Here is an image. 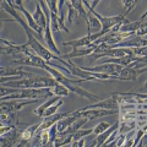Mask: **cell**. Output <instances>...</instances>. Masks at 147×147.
Returning <instances> with one entry per match:
<instances>
[{
  "label": "cell",
  "instance_id": "cell-1",
  "mask_svg": "<svg viewBox=\"0 0 147 147\" xmlns=\"http://www.w3.org/2000/svg\"><path fill=\"white\" fill-rule=\"evenodd\" d=\"M44 70L48 71L50 75H52L54 79L57 80V82L65 85L67 88H69V91L74 92V93H76V94H79L81 98L88 99V100H91L92 103H96V102H99V100H100V97H98V96H96L93 93H91V92H88V91H86L85 88H82V87H80V86H77L79 84H81V82L88 81L87 79L71 80V79H69V77H66L64 74H61L59 70H57V69H53V66H50L49 64H47V66L44 67Z\"/></svg>",
  "mask_w": 147,
  "mask_h": 147
},
{
  "label": "cell",
  "instance_id": "cell-2",
  "mask_svg": "<svg viewBox=\"0 0 147 147\" xmlns=\"http://www.w3.org/2000/svg\"><path fill=\"white\" fill-rule=\"evenodd\" d=\"M58 82L54 77L47 76H31V77H22L18 80L7 81L3 86L12 87V88H45V87H54Z\"/></svg>",
  "mask_w": 147,
  "mask_h": 147
},
{
  "label": "cell",
  "instance_id": "cell-3",
  "mask_svg": "<svg viewBox=\"0 0 147 147\" xmlns=\"http://www.w3.org/2000/svg\"><path fill=\"white\" fill-rule=\"evenodd\" d=\"M118 113L119 110H109L103 108H88V107H84L82 109L72 112L74 115H76L77 118H87L88 120H94L97 118L113 115V114H118Z\"/></svg>",
  "mask_w": 147,
  "mask_h": 147
},
{
  "label": "cell",
  "instance_id": "cell-4",
  "mask_svg": "<svg viewBox=\"0 0 147 147\" xmlns=\"http://www.w3.org/2000/svg\"><path fill=\"white\" fill-rule=\"evenodd\" d=\"M34 52L32 50L28 43L26 44H15L12 42H7L6 39H1V54L9 55H31Z\"/></svg>",
  "mask_w": 147,
  "mask_h": 147
},
{
  "label": "cell",
  "instance_id": "cell-5",
  "mask_svg": "<svg viewBox=\"0 0 147 147\" xmlns=\"http://www.w3.org/2000/svg\"><path fill=\"white\" fill-rule=\"evenodd\" d=\"M39 100V98L34 99H4L0 103V110L3 113H10V112H18L26 105L34 104Z\"/></svg>",
  "mask_w": 147,
  "mask_h": 147
},
{
  "label": "cell",
  "instance_id": "cell-6",
  "mask_svg": "<svg viewBox=\"0 0 147 147\" xmlns=\"http://www.w3.org/2000/svg\"><path fill=\"white\" fill-rule=\"evenodd\" d=\"M147 71V66L145 67H139L135 65V63L132 61L131 64H129L127 66H124L123 70L120 71L118 76V80L121 81H135L139 79V76H141L144 72Z\"/></svg>",
  "mask_w": 147,
  "mask_h": 147
},
{
  "label": "cell",
  "instance_id": "cell-7",
  "mask_svg": "<svg viewBox=\"0 0 147 147\" xmlns=\"http://www.w3.org/2000/svg\"><path fill=\"white\" fill-rule=\"evenodd\" d=\"M84 70L86 71H91V72H103V74H108V75L113 76L114 79H118L119 74L123 70L121 65L119 64H114V63H103L100 65L93 66V67H86V66H81Z\"/></svg>",
  "mask_w": 147,
  "mask_h": 147
},
{
  "label": "cell",
  "instance_id": "cell-8",
  "mask_svg": "<svg viewBox=\"0 0 147 147\" xmlns=\"http://www.w3.org/2000/svg\"><path fill=\"white\" fill-rule=\"evenodd\" d=\"M21 139H22V130L15 126L6 134L0 135V147H17Z\"/></svg>",
  "mask_w": 147,
  "mask_h": 147
},
{
  "label": "cell",
  "instance_id": "cell-9",
  "mask_svg": "<svg viewBox=\"0 0 147 147\" xmlns=\"http://www.w3.org/2000/svg\"><path fill=\"white\" fill-rule=\"evenodd\" d=\"M99 37H102L100 32H96V33H88L81 38H77V39H72V40H69V42H64L63 45L64 47H71L72 49L75 48H80V47H86V45H90L97 40Z\"/></svg>",
  "mask_w": 147,
  "mask_h": 147
},
{
  "label": "cell",
  "instance_id": "cell-10",
  "mask_svg": "<svg viewBox=\"0 0 147 147\" xmlns=\"http://www.w3.org/2000/svg\"><path fill=\"white\" fill-rule=\"evenodd\" d=\"M13 63L20 64V65H25V66H34V67H40V69H44L48 64L44 59H42L36 53L31 55H22L20 59H15Z\"/></svg>",
  "mask_w": 147,
  "mask_h": 147
},
{
  "label": "cell",
  "instance_id": "cell-11",
  "mask_svg": "<svg viewBox=\"0 0 147 147\" xmlns=\"http://www.w3.org/2000/svg\"><path fill=\"white\" fill-rule=\"evenodd\" d=\"M13 7L15 9H17L18 11L20 12H22L24 13V16H25V18H26V21H27V24L30 25V27L32 30H33V32H36L37 34H38L40 38L42 39H44V31L40 28V27L37 25V22H36V20L33 18V15H31V13L28 12L26 10V9L24 7V5H17V4H15V5H13Z\"/></svg>",
  "mask_w": 147,
  "mask_h": 147
},
{
  "label": "cell",
  "instance_id": "cell-12",
  "mask_svg": "<svg viewBox=\"0 0 147 147\" xmlns=\"http://www.w3.org/2000/svg\"><path fill=\"white\" fill-rule=\"evenodd\" d=\"M98 44L96 43H92L90 45H86V47H80V48H75L72 49L71 53H67L64 55V58L65 59H72V58H81V57H87V55H91L96 52V49H97Z\"/></svg>",
  "mask_w": 147,
  "mask_h": 147
},
{
  "label": "cell",
  "instance_id": "cell-13",
  "mask_svg": "<svg viewBox=\"0 0 147 147\" xmlns=\"http://www.w3.org/2000/svg\"><path fill=\"white\" fill-rule=\"evenodd\" d=\"M50 28H52L53 33H59L60 34V31H64L69 33L67 27L64 24V16L63 13L59 15V13H54L50 12Z\"/></svg>",
  "mask_w": 147,
  "mask_h": 147
},
{
  "label": "cell",
  "instance_id": "cell-14",
  "mask_svg": "<svg viewBox=\"0 0 147 147\" xmlns=\"http://www.w3.org/2000/svg\"><path fill=\"white\" fill-rule=\"evenodd\" d=\"M119 102L118 99L112 94L109 98L102 99L99 102H96L91 105H87L88 108H103V109H109V110H119Z\"/></svg>",
  "mask_w": 147,
  "mask_h": 147
},
{
  "label": "cell",
  "instance_id": "cell-15",
  "mask_svg": "<svg viewBox=\"0 0 147 147\" xmlns=\"http://www.w3.org/2000/svg\"><path fill=\"white\" fill-rule=\"evenodd\" d=\"M0 75L1 77H11V76H20V77H31L33 74H30L27 71H24L22 67H0Z\"/></svg>",
  "mask_w": 147,
  "mask_h": 147
},
{
  "label": "cell",
  "instance_id": "cell-16",
  "mask_svg": "<svg viewBox=\"0 0 147 147\" xmlns=\"http://www.w3.org/2000/svg\"><path fill=\"white\" fill-rule=\"evenodd\" d=\"M71 113H55L53 114V115H48V117H44V120L40 123V125H39V130H43V129H49L50 126H53L54 124H57L60 119L63 118H65V117H69Z\"/></svg>",
  "mask_w": 147,
  "mask_h": 147
},
{
  "label": "cell",
  "instance_id": "cell-17",
  "mask_svg": "<svg viewBox=\"0 0 147 147\" xmlns=\"http://www.w3.org/2000/svg\"><path fill=\"white\" fill-rule=\"evenodd\" d=\"M0 121L1 124H5L9 126H18L20 123V115L17 112H10V113H0Z\"/></svg>",
  "mask_w": 147,
  "mask_h": 147
},
{
  "label": "cell",
  "instance_id": "cell-18",
  "mask_svg": "<svg viewBox=\"0 0 147 147\" xmlns=\"http://www.w3.org/2000/svg\"><path fill=\"white\" fill-rule=\"evenodd\" d=\"M44 42L47 44V48H49L54 54L60 55V52H59L57 44H55L54 39H53V31L50 28V22H48V25L44 30Z\"/></svg>",
  "mask_w": 147,
  "mask_h": 147
},
{
  "label": "cell",
  "instance_id": "cell-19",
  "mask_svg": "<svg viewBox=\"0 0 147 147\" xmlns=\"http://www.w3.org/2000/svg\"><path fill=\"white\" fill-rule=\"evenodd\" d=\"M118 127H119V120H118L115 124H114V125H110V126L107 129V130L102 132V134L97 135V137H96L94 141L91 144V146H103L104 142L107 141V139L110 136V134H112L114 130H117Z\"/></svg>",
  "mask_w": 147,
  "mask_h": 147
},
{
  "label": "cell",
  "instance_id": "cell-20",
  "mask_svg": "<svg viewBox=\"0 0 147 147\" xmlns=\"http://www.w3.org/2000/svg\"><path fill=\"white\" fill-rule=\"evenodd\" d=\"M33 18L36 20L37 25H38L43 31L45 30V27H47L48 22H50V21H48L47 15H45V12L43 11L42 6H40L38 3H37V5H36V11H34V13H33Z\"/></svg>",
  "mask_w": 147,
  "mask_h": 147
},
{
  "label": "cell",
  "instance_id": "cell-21",
  "mask_svg": "<svg viewBox=\"0 0 147 147\" xmlns=\"http://www.w3.org/2000/svg\"><path fill=\"white\" fill-rule=\"evenodd\" d=\"M87 28H88V33H96V32H100L102 30V25L97 17L94 16V13L92 11H88V18L86 21Z\"/></svg>",
  "mask_w": 147,
  "mask_h": 147
},
{
  "label": "cell",
  "instance_id": "cell-22",
  "mask_svg": "<svg viewBox=\"0 0 147 147\" xmlns=\"http://www.w3.org/2000/svg\"><path fill=\"white\" fill-rule=\"evenodd\" d=\"M59 98H60V97H58V96H52V97H50V98L47 100V102H44L42 105H39L38 108H36V109L33 110V113L36 114L37 117L43 118V117H44V112H45V110H47L52 104H54L55 102H58Z\"/></svg>",
  "mask_w": 147,
  "mask_h": 147
},
{
  "label": "cell",
  "instance_id": "cell-23",
  "mask_svg": "<svg viewBox=\"0 0 147 147\" xmlns=\"http://www.w3.org/2000/svg\"><path fill=\"white\" fill-rule=\"evenodd\" d=\"M77 119L76 115H74V114L71 113L69 117H65V118H63L60 119L58 123H57V127H58V132H63V131H65L66 129L71 125V124L75 121Z\"/></svg>",
  "mask_w": 147,
  "mask_h": 147
},
{
  "label": "cell",
  "instance_id": "cell-24",
  "mask_svg": "<svg viewBox=\"0 0 147 147\" xmlns=\"http://www.w3.org/2000/svg\"><path fill=\"white\" fill-rule=\"evenodd\" d=\"M141 24H142V20L135 21V22H130V21H129V22L123 24L120 27H119L118 31H120V32H131V33L136 34V32H137V30L140 28Z\"/></svg>",
  "mask_w": 147,
  "mask_h": 147
},
{
  "label": "cell",
  "instance_id": "cell-25",
  "mask_svg": "<svg viewBox=\"0 0 147 147\" xmlns=\"http://www.w3.org/2000/svg\"><path fill=\"white\" fill-rule=\"evenodd\" d=\"M52 92H53V94L54 96H58V97H67L69 93H70V91H69V88L65 86V85H63V84H58L55 85L54 87H52Z\"/></svg>",
  "mask_w": 147,
  "mask_h": 147
},
{
  "label": "cell",
  "instance_id": "cell-26",
  "mask_svg": "<svg viewBox=\"0 0 147 147\" xmlns=\"http://www.w3.org/2000/svg\"><path fill=\"white\" fill-rule=\"evenodd\" d=\"M39 125H40V124H34V125L27 126L25 130H22V139L31 141L32 139H33V136H34V134L37 132V130H38Z\"/></svg>",
  "mask_w": 147,
  "mask_h": 147
},
{
  "label": "cell",
  "instance_id": "cell-27",
  "mask_svg": "<svg viewBox=\"0 0 147 147\" xmlns=\"http://www.w3.org/2000/svg\"><path fill=\"white\" fill-rule=\"evenodd\" d=\"M93 132V129H79L75 134H74V141L75 140H80V139H84V137L91 135Z\"/></svg>",
  "mask_w": 147,
  "mask_h": 147
},
{
  "label": "cell",
  "instance_id": "cell-28",
  "mask_svg": "<svg viewBox=\"0 0 147 147\" xmlns=\"http://www.w3.org/2000/svg\"><path fill=\"white\" fill-rule=\"evenodd\" d=\"M66 5H67V21H69V24H72V21L75 20V18L77 17H80V15L77 13V11L71 6V4L66 0Z\"/></svg>",
  "mask_w": 147,
  "mask_h": 147
},
{
  "label": "cell",
  "instance_id": "cell-29",
  "mask_svg": "<svg viewBox=\"0 0 147 147\" xmlns=\"http://www.w3.org/2000/svg\"><path fill=\"white\" fill-rule=\"evenodd\" d=\"M123 1V5L125 7V12L129 13L134 10V7L136 6V4L139 3V0H121Z\"/></svg>",
  "mask_w": 147,
  "mask_h": 147
},
{
  "label": "cell",
  "instance_id": "cell-30",
  "mask_svg": "<svg viewBox=\"0 0 147 147\" xmlns=\"http://www.w3.org/2000/svg\"><path fill=\"white\" fill-rule=\"evenodd\" d=\"M109 126H110V124H109V123H107V121H102V123H99L98 125H96V126L93 127V134H96V135L102 134V132L107 130V129H108Z\"/></svg>",
  "mask_w": 147,
  "mask_h": 147
},
{
  "label": "cell",
  "instance_id": "cell-31",
  "mask_svg": "<svg viewBox=\"0 0 147 147\" xmlns=\"http://www.w3.org/2000/svg\"><path fill=\"white\" fill-rule=\"evenodd\" d=\"M45 3H47V5L49 7L50 12H54V13H59V15H61V13L59 12V7H58L59 0H45Z\"/></svg>",
  "mask_w": 147,
  "mask_h": 147
},
{
  "label": "cell",
  "instance_id": "cell-32",
  "mask_svg": "<svg viewBox=\"0 0 147 147\" xmlns=\"http://www.w3.org/2000/svg\"><path fill=\"white\" fill-rule=\"evenodd\" d=\"M124 144H125V134H121L120 132V134L118 135L117 139L114 140L110 145L112 146H124Z\"/></svg>",
  "mask_w": 147,
  "mask_h": 147
},
{
  "label": "cell",
  "instance_id": "cell-33",
  "mask_svg": "<svg viewBox=\"0 0 147 147\" xmlns=\"http://www.w3.org/2000/svg\"><path fill=\"white\" fill-rule=\"evenodd\" d=\"M119 134H120V132H119V127H118L117 130H114V131L112 132V134H110V136H109L108 139H107V141L104 142V145H103V146H109V145L112 144V142H113L114 140L117 139V137H118V135H119Z\"/></svg>",
  "mask_w": 147,
  "mask_h": 147
},
{
  "label": "cell",
  "instance_id": "cell-34",
  "mask_svg": "<svg viewBox=\"0 0 147 147\" xmlns=\"http://www.w3.org/2000/svg\"><path fill=\"white\" fill-rule=\"evenodd\" d=\"M146 34H147V22L142 21L140 28L136 32V36H146Z\"/></svg>",
  "mask_w": 147,
  "mask_h": 147
},
{
  "label": "cell",
  "instance_id": "cell-35",
  "mask_svg": "<svg viewBox=\"0 0 147 147\" xmlns=\"http://www.w3.org/2000/svg\"><path fill=\"white\" fill-rule=\"evenodd\" d=\"M12 127H15V126H9V125H5V124H1V125H0V135L6 134V132L10 131Z\"/></svg>",
  "mask_w": 147,
  "mask_h": 147
},
{
  "label": "cell",
  "instance_id": "cell-36",
  "mask_svg": "<svg viewBox=\"0 0 147 147\" xmlns=\"http://www.w3.org/2000/svg\"><path fill=\"white\" fill-rule=\"evenodd\" d=\"M71 146L72 147H82V146H85V137L84 139H80V140H75V141H72L71 142Z\"/></svg>",
  "mask_w": 147,
  "mask_h": 147
},
{
  "label": "cell",
  "instance_id": "cell-37",
  "mask_svg": "<svg viewBox=\"0 0 147 147\" xmlns=\"http://www.w3.org/2000/svg\"><path fill=\"white\" fill-rule=\"evenodd\" d=\"M141 88H142V91H146V92H147V81L145 82L144 85H142V87H141Z\"/></svg>",
  "mask_w": 147,
  "mask_h": 147
},
{
  "label": "cell",
  "instance_id": "cell-38",
  "mask_svg": "<svg viewBox=\"0 0 147 147\" xmlns=\"http://www.w3.org/2000/svg\"><path fill=\"white\" fill-rule=\"evenodd\" d=\"M146 17H147V10L145 11V13H144V15H142V16H141V18H140V20H142V21H144V20H145V18H146Z\"/></svg>",
  "mask_w": 147,
  "mask_h": 147
},
{
  "label": "cell",
  "instance_id": "cell-39",
  "mask_svg": "<svg viewBox=\"0 0 147 147\" xmlns=\"http://www.w3.org/2000/svg\"><path fill=\"white\" fill-rule=\"evenodd\" d=\"M145 130V132H146V135H147V126H145V127H142Z\"/></svg>",
  "mask_w": 147,
  "mask_h": 147
},
{
  "label": "cell",
  "instance_id": "cell-40",
  "mask_svg": "<svg viewBox=\"0 0 147 147\" xmlns=\"http://www.w3.org/2000/svg\"><path fill=\"white\" fill-rule=\"evenodd\" d=\"M144 58H145V60L147 61V55H146V57H144Z\"/></svg>",
  "mask_w": 147,
  "mask_h": 147
},
{
  "label": "cell",
  "instance_id": "cell-41",
  "mask_svg": "<svg viewBox=\"0 0 147 147\" xmlns=\"http://www.w3.org/2000/svg\"><path fill=\"white\" fill-rule=\"evenodd\" d=\"M28 1H30V0H28Z\"/></svg>",
  "mask_w": 147,
  "mask_h": 147
}]
</instances>
